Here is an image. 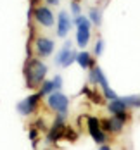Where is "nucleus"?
Instances as JSON below:
<instances>
[{"mask_svg":"<svg viewBox=\"0 0 140 150\" xmlns=\"http://www.w3.org/2000/svg\"><path fill=\"white\" fill-rule=\"evenodd\" d=\"M45 74H47V66L42 62L40 59H28V64L24 67V76L28 81V86L35 88L40 86L45 81Z\"/></svg>","mask_w":140,"mask_h":150,"instance_id":"nucleus-1","label":"nucleus"},{"mask_svg":"<svg viewBox=\"0 0 140 150\" xmlns=\"http://www.w3.org/2000/svg\"><path fill=\"white\" fill-rule=\"evenodd\" d=\"M75 26H76V43L80 48H85L90 42V28L92 23L87 16H78L75 17Z\"/></svg>","mask_w":140,"mask_h":150,"instance_id":"nucleus-2","label":"nucleus"},{"mask_svg":"<svg viewBox=\"0 0 140 150\" xmlns=\"http://www.w3.org/2000/svg\"><path fill=\"white\" fill-rule=\"evenodd\" d=\"M47 104H48V107H50L52 110H55L57 114L66 116L68 107H69V100H68V97H66L64 93H61L59 90H55L47 97Z\"/></svg>","mask_w":140,"mask_h":150,"instance_id":"nucleus-3","label":"nucleus"},{"mask_svg":"<svg viewBox=\"0 0 140 150\" xmlns=\"http://www.w3.org/2000/svg\"><path fill=\"white\" fill-rule=\"evenodd\" d=\"M35 21L43 28H52L55 24V16L48 5H38L35 7Z\"/></svg>","mask_w":140,"mask_h":150,"instance_id":"nucleus-4","label":"nucleus"},{"mask_svg":"<svg viewBox=\"0 0 140 150\" xmlns=\"http://www.w3.org/2000/svg\"><path fill=\"white\" fill-rule=\"evenodd\" d=\"M87 126H88L90 136H92L99 145H104L106 140H107V135H106V131L102 129L100 121L97 119V117H93V116H88V117H87Z\"/></svg>","mask_w":140,"mask_h":150,"instance_id":"nucleus-5","label":"nucleus"},{"mask_svg":"<svg viewBox=\"0 0 140 150\" xmlns=\"http://www.w3.org/2000/svg\"><path fill=\"white\" fill-rule=\"evenodd\" d=\"M128 119V114H123V116H112L109 119H102L100 121V126L106 133H119L123 129L124 122Z\"/></svg>","mask_w":140,"mask_h":150,"instance_id":"nucleus-6","label":"nucleus"},{"mask_svg":"<svg viewBox=\"0 0 140 150\" xmlns=\"http://www.w3.org/2000/svg\"><path fill=\"white\" fill-rule=\"evenodd\" d=\"M54 47H55V43H54L52 38H47V36H36V40H35V52H36V55H38L40 59L52 55Z\"/></svg>","mask_w":140,"mask_h":150,"instance_id":"nucleus-7","label":"nucleus"},{"mask_svg":"<svg viewBox=\"0 0 140 150\" xmlns=\"http://www.w3.org/2000/svg\"><path fill=\"white\" fill-rule=\"evenodd\" d=\"M76 52L71 48V42H66L64 47H62L61 50H59V54H57V57H55V62L62 66V67H68V66H71L75 60H76Z\"/></svg>","mask_w":140,"mask_h":150,"instance_id":"nucleus-8","label":"nucleus"},{"mask_svg":"<svg viewBox=\"0 0 140 150\" xmlns=\"http://www.w3.org/2000/svg\"><path fill=\"white\" fill-rule=\"evenodd\" d=\"M42 98V95L40 93H33L30 97H26L24 100H21L19 104H17V112L21 114V116H30L33 114L35 110H36V105H38V100Z\"/></svg>","mask_w":140,"mask_h":150,"instance_id":"nucleus-9","label":"nucleus"},{"mask_svg":"<svg viewBox=\"0 0 140 150\" xmlns=\"http://www.w3.org/2000/svg\"><path fill=\"white\" fill-rule=\"evenodd\" d=\"M64 116H57V119L54 121V124H52V128H50V131H48V135H47V140L48 142H55V140H59L61 136H64Z\"/></svg>","mask_w":140,"mask_h":150,"instance_id":"nucleus-10","label":"nucleus"},{"mask_svg":"<svg viewBox=\"0 0 140 150\" xmlns=\"http://www.w3.org/2000/svg\"><path fill=\"white\" fill-rule=\"evenodd\" d=\"M71 30V19H69V16L68 12H59L57 16V36H61V38H66L68 36V33Z\"/></svg>","mask_w":140,"mask_h":150,"instance_id":"nucleus-11","label":"nucleus"},{"mask_svg":"<svg viewBox=\"0 0 140 150\" xmlns=\"http://www.w3.org/2000/svg\"><path fill=\"white\" fill-rule=\"evenodd\" d=\"M40 86H42V88H40V91H38V93H40L42 97H45V95L48 97L52 91L61 90V86H62V78H61V76H55L52 81H43Z\"/></svg>","mask_w":140,"mask_h":150,"instance_id":"nucleus-12","label":"nucleus"},{"mask_svg":"<svg viewBox=\"0 0 140 150\" xmlns=\"http://www.w3.org/2000/svg\"><path fill=\"white\" fill-rule=\"evenodd\" d=\"M107 110L112 114V116H123V114H128V105L124 104V100L121 97L111 100L107 105Z\"/></svg>","mask_w":140,"mask_h":150,"instance_id":"nucleus-13","label":"nucleus"},{"mask_svg":"<svg viewBox=\"0 0 140 150\" xmlns=\"http://www.w3.org/2000/svg\"><path fill=\"white\" fill-rule=\"evenodd\" d=\"M76 62L83 67V69H92L93 66V59H92V55L88 54V52H80L76 55Z\"/></svg>","mask_w":140,"mask_h":150,"instance_id":"nucleus-14","label":"nucleus"},{"mask_svg":"<svg viewBox=\"0 0 140 150\" xmlns=\"http://www.w3.org/2000/svg\"><path fill=\"white\" fill-rule=\"evenodd\" d=\"M88 19H90V23H93L95 26H100V24H102V14H100V9L92 7V9L88 11Z\"/></svg>","mask_w":140,"mask_h":150,"instance_id":"nucleus-15","label":"nucleus"},{"mask_svg":"<svg viewBox=\"0 0 140 150\" xmlns=\"http://www.w3.org/2000/svg\"><path fill=\"white\" fill-rule=\"evenodd\" d=\"M124 100V104L128 107H140V97L137 95H130V97H121Z\"/></svg>","mask_w":140,"mask_h":150,"instance_id":"nucleus-16","label":"nucleus"},{"mask_svg":"<svg viewBox=\"0 0 140 150\" xmlns=\"http://www.w3.org/2000/svg\"><path fill=\"white\" fill-rule=\"evenodd\" d=\"M102 50H104V40L99 38V40L95 42V48H93V52H95V55L99 57V55H102Z\"/></svg>","mask_w":140,"mask_h":150,"instance_id":"nucleus-17","label":"nucleus"},{"mask_svg":"<svg viewBox=\"0 0 140 150\" xmlns=\"http://www.w3.org/2000/svg\"><path fill=\"white\" fill-rule=\"evenodd\" d=\"M102 93H104V98H107L109 102H111V100H114V98H118L116 91L111 90V86H109V88H106V90H102Z\"/></svg>","mask_w":140,"mask_h":150,"instance_id":"nucleus-18","label":"nucleus"},{"mask_svg":"<svg viewBox=\"0 0 140 150\" xmlns=\"http://www.w3.org/2000/svg\"><path fill=\"white\" fill-rule=\"evenodd\" d=\"M71 12H73V16L75 17H78V16H81V7H80V4L78 2H71Z\"/></svg>","mask_w":140,"mask_h":150,"instance_id":"nucleus-19","label":"nucleus"},{"mask_svg":"<svg viewBox=\"0 0 140 150\" xmlns=\"http://www.w3.org/2000/svg\"><path fill=\"white\" fill-rule=\"evenodd\" d=\"M43 2H45V5H48V7H54V5L59 4V0H43Z\"/></svg>","mask_w":140,"mask_h":150,"instance_id":"nucleus-20","label":"nucleus"},{"mask_svg":"<svg viewBox=\"0 0 140 150\" xmlns=\"http://www.w3.org/2000/svg\"><path fill=\"white\" fill-rule=\"evenodd\" d=\"M99 150H112V149L107 147V145H100V149H99Z\"/></svg>","mask_w":140,"mask_h":150,"instance_id":"nucleus-21","label":"nucleus"},{"mask_svg":"<svg viewBox=\"0 0 140 150\" xmlns=\"http://www.w3.org/2000/svg\"><path fill=\"white\" fill-rule=\"evenodd\" d=\"M75 2H78V0H75Z\"/></svg>","mask_w":140,"mask_h":150,"instance_id":"nucleus-22","label":"nucleus"}]
</instances>
